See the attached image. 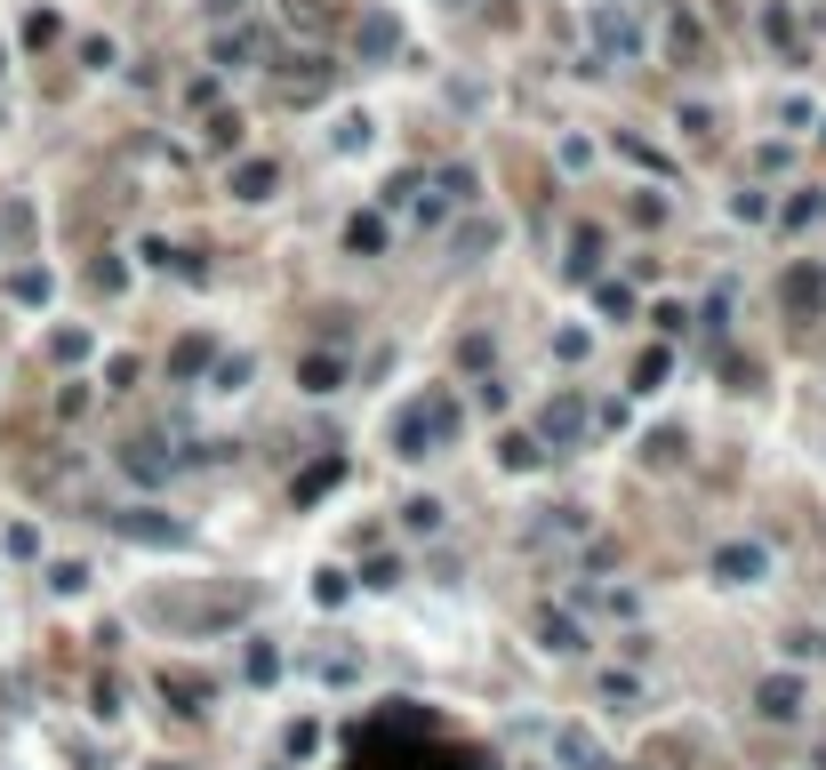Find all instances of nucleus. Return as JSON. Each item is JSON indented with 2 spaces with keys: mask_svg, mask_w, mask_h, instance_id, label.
<instances>
[]
</instances>
